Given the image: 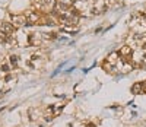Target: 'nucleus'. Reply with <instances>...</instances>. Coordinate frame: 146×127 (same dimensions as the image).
<instances>
[{
  "mask_svg": "<svg viewBox=\"0 0 146 127\" xmlns=\"http://www.w3.org/2000/svg\"><path fill=\"white\" fill-rule=\"evenodd\" d=\"M12 22H13L12 23L13 27H22V25L28 23V19L23 15H15V16H12Z\"/></svg>",
  "mask_w": 146,
  "mask_h": 127,
  "instance_id": "nucleus-1",
  "label": "nucleus"
},
{
  "mask_svg": "<svg viewBox=\"0 0 146 127\" xmlns=\"http://www.w3.org/2000/svg\"><path fill=\"white\" fill-rule=\"evenodd\" d=\"M0 31L5 32V34H12L13 32V25L6 23V22H0Z\"/></svg>",
  "mask_w": 146,
  "mask_h": 127,
  "instance_id": "nucleus-2",
  "label": "nucleus"
},
{
  "mask_svg": "<svg viewBox=\"0 0 146 127\" xmlns=\"http://www.w3.org/2000/svg\"><path fill=\"white\" fill-rule=\"evenodd\" d=\"M142 89H143V85H142V83H136V85L131 86V92H133V94H140Z\"/></svg>",
  "mask_w": 146,
  "mask_h": 127,
  "instance_id": "nucleus-3",
  "label": "nucleus"
},
{
  "mask_svg": "<svg viewBox=\"0 0 146 127\" xmlns=\"http://www.w3.org/2000/svg\"><path fill=\"white\" fill-rule=\"evenodd\" d=\"M120 54H123V56H129V54H131V47L126 45L124 48H121V51H120Z\"/></svg>",
  "mask_w": 146,
  "mask_h": 127,
  "instance_id": "nucleus-4",
  "label": "nucleus"
},
{
  "mask_svg": "<svg viewBox=\"0 0 146 127\" xmlns=\"http://www.w3.org/2000/svg\"><path fill=\"white\" fill-rule=\"evenodd\" d=\"M18 56H12L10 57V66H18Z\"/></svg>",
  "mask_w": 146,
  "mask_h": 127,
  "instance_id": "nucleus-5",
  "label": "nucleus"
}]
</instances>
